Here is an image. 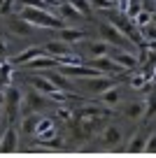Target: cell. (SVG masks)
Listing matches in <instances>:
<instances>
[{
  "mask_svg": "<svg viewBox=\"0 0 156 158\" xmlns=\"http://www.w3.org/2000/svg\"><path fill=\"white\" fill-rule=\"evenodd\" d=\"M19 14L26 21L35 26V28H47V30H58L63 28V19L56 16L51 10H40V7H21Z\"/></svg>",
  "mask_w": 156,
  "mask_h": 158,
  "instance_id": "cell-1",
  "label": "cell"
},
{
  "mask_svg": "<svg viewBox=\"0 0 156 158\" xmlns=\"http://www.w3.org/2000/svg\"><path fill=\"white\" fill-rule=\"evenodd\" d=\"M107 21L112 26H117L119 30H121L124 35H126L131 42H140L142 40V35H140V28H137V23L131 19V16L126 14V12H119V14H110L107 16Z\"/></svg>",
  "mask_w": 156,
  "mask_h": 158,
  "instance_id": "cell-2",
  "label": "cell"
},
{
  "mask_svg": "<svg viewBox=\"0 0 156 158\" xmlns=\"http://www.w3.org/2000/svg\"><path fill=\"white\" fill-rule=\"evenodd\" d=\"M100 33H102V37H105V42H107V44H112V47H124V49H131V44H133L131 40H128L126 35L117 28V26L110 23V21H102V23H100Z\"/></svg>",
  "mask_w": 156,
  "mask_h": 158,
  "instance_id": "cell-3",
  "label": "cell"
},
{
  "mask_svg": "<svg viewBox=\"0 0 156 158\" xmlns=\"http://www.w3.org/2000/svg\"><path fill=\"white\" fill-rule=\"evenodd\" d=\"M2 102L7 105V112H10V116L14 118L16 112H19V105L24 102V93H21L16 86L7 84V86H5V93H2Z\"/></svg>",
  "mask_w": 156,
  "mask_h": 158,
  "instance_id": "cell-4",
  "label": "cell"
},
{
  "mask_svg": "<svg viewBox=\"0 0 156 158\" xmlns=\"http://www.w3.org/2000/svg\"><path fill=\"white\" fill-rule=\"evenodd\" d=\"M82 86H86V91H91L93 95H100L102 91H107V89L114 86V79L105 77V74H96V77H86Z\"/></svg>",
  "mask_w": 156,
  "mask_h": 158,
  "instance_id": "cell-5",
  "label": "cell"
},
{
  "mask_svg": "<svg viewBox=\"0 0 156 158\" xmlns=\"http://www.w3.org/2000/svg\"><path fill=\"white\" fill-rule=\"evenodd\" d=\"M44 51H47L49 56H54V58H63V56H70L72 54V44L70 42H65V40H49V42H44Z\"/></svg>",
  "mask_w": 156,
  "mask_h": 158,
  "instance_id": "cell-6",
  "label": "cell"
},
{
  "mask_svg": "<svg viewBox=\"0 0 156 158\" xmlns=\"http://www.w3.org/2000/svg\"><path fill=\"white\" fill-rule=\"evenodd\" d=\"M42 54H47V51H44V47H42V44H35V47H28L26 51H19V54L12 58V63H14V65H26V63H30L33 58L42 56Z\"/></svg>",
  "mask_w": 156,
  "mask_h": 158,
  "instance_id": "cell-7",
  "label": "cell"
},
{
  "mask_svg": "<svg viewBox=\"0 0 156 158\" xmlns=\"http://www.w3.org/2000/svg\"><path fill=\"white\" fill-rule=\"evenodd\" d=\"M91 65L96 70H100L102 74L105 72H124L121 65L117 63V60L112 58V56H100V58H91Z\"/></svg>",
  "mask_w": 156,
  "mask_h": 158,
  "instance_id": "cell-8",
  "label": "cell"
},
{
  "mask_svg": "<svg viewBox=\"0 0 156 158\" xmlns=\"http://www.w3.org/2000/svg\"><path fill=\"white\" fill-rule=\"evenodd\" d=\"M112 58L121 65L124 72H126V70H135L137 68V56L133 54V49H121V51H117Z\"/></svg>",
  "mask_w": 156,
  "mask_h": 158,
  "instance_id": "cell-9",
  "label": "cell"
},
{
  "mask_svg": "<svg viewBox=\"0 0 156 158\" xmlns=\"http://www.w3.org/2000/svg\"><path fill=\"white\" fill-rule=\"evenodd\" d=\"M30 86H33L35 91H40V93H44V95H51V93L58 91L47 74H42V77H30Z\"/></svg>",
  "mask_w": 156,
  "mask_h": 158,
  "instance_id": "cell-10",
  "label": "cell"
},
{
  "mask_svg": "<svg viewBox=\"0 0 156 158\" xmlns=\"http://www.w3.org/2000/svg\"><path fill=\"white\" fill-rule=\"evenodd\" d=\"M10 28L14 30V35H19V37H28L30 33H33L35 26L30 23V21H26L24 16H14V19H10Z\"/></svg>",
  "mask_w": 156,
  "mask_h": 158,
  "instance_id": "cell-11",
  "label": "cell"
},
{
  "mask_svg": "<svg viewBox=\"0 0 156 158\" xmlns=\"http://www.w3.org/2000/svg\"><path fill=\"white\" fill-rule=\"evenodd\" d=\"M110 49L112 44H107L105 40H93V42H86V51L91 58H100V56H110Z\"/></svg>",
  "mask_w": 156,
  "mask_h": 158,
  "instance_id": "cell-12",
  "label": "cell"
},
{
  "mask_svg": "<svg viewBox=\"0 0 156 158\" xmlns=\"http://www.w3.org/2000/svg\"><path fill=\"white\" fill-rule=\"evenodd\" d=\"M26 102L30 105V109H33V112H37V109L49 107V105H51V100H49V95H44V93H40V91L33 89V93H28V98H26Z\"/></svg>",
  "mask_w": 156,
  "mask_h": 158,
  "instance_id": "cell-13",
  "label": "cell"
},
{
  "mask_svg": "<svg viewBox=\"0 0 156 158\" xmlns=\"http://www.w3.org/2000/svg\"><path fill=\"white\" fill-rule=\"evenodd\" d=\"M16 142H19V135H16L14 128H7L0 137V151H14L16 149Z\"/></svg>",
  "mask_w": 156,
  "mask_h": 158,
  "instance_id": "cell-14",
  "label": "cell"
},
{
  "mask_svg": "<svg viewBox=\"0 0 156 158\" xmlns=\"http://www.w3.org/2000/svg\"><path fill=\"white\" fill-rule=\"evenodd\" d=\"M47 77L54 81V86H56L58 91H68V93L72 91V81H70L68 74H63L61 70H58V72H54V70H51V72H47Z\"/></svg>",
  "mask_w": 156,
  "mask_h": 158,
  "instance_id": "cell-15",
  "label": "cell"
},
{
  "mask_svg": "<svg viewBox=\"0 0 156 158\" xmlns=\"http://www.w3.org/2000/svg\"><path fill=\"white\" fill-rule=\"evenodd\" d=\"M119 100H121V93H119L117 86H112V89L102 91L100 95H98V102H102L105 107H114V105H119Z\"/></svg>",
  "mask_w": 156,
  "mask_h": 158,
  "instance_id": "cell-16",
  "label": "cell"
},
{
  "mask_svg": "<svg viewBox=\"0 0 156 158\" xmlns=\"http://www.w3.org/2000/svg\"><path fill=\"white\" fill-rule=\"evenodd\" d=\"M58 37L70 42V44H75V42H82L86 37V33L84 30H75V28H58Z\"/></svg>",
  "mask_w": 156,
  "mask_h": 158,
  "instance_id": "cell-17",
  "label": "cell"
},
{
  "mask_svg": "<svg viewBox=\"0 0 156 158\" xmlns=\"http://www.w3.org/2000/svg\"><path fill=\"white\" fill-rule=\"evenodd\" d=\"M124 114H126L128 118H133V121L145 118V102H128L126 107H124Z\"/></svg>",
  "mask_w": 156,
  "mask_h": 158,
  "instance_id": "cell-18",
  "label": "cell"
},
{
  "mask_svg": "<svg viewBox=\"0 0 156 158\" xmlns=\"http://www.w3.org/2000/svg\"><path fill=\"white\" fill-rule=\"evenodd\" d=\"M121 130L117 128V126H107V128H105V133H102V142L105 144H119L121 142Z\"/></svg>",
  "mask_w": 156,
  "mask_h": 158,
  "instance_id": "cell-19",
  "label": "cell"
},
{
  "mask_svg": "<svg viewBox=\"0 0 156 158\" xmlns=\"http://www.w3.org/2000/svg\"><path fill=\"white\" fill-rule=\"evenodd\" d=\"M35 135H40V137L49 139L51 135H54V121H51V118H40V123H37V133H35Z\"/></svg>",
  "mask_w": 156,
  "mask_h": 158,
  "instance_id": "cell-20",
  "label": "cell"
},
{
  "mask_svg": "<svg viewBox=\"0 0 156 158\" xmlns=\"http://www.w3.org/2000/svg\"><path fill=\"white\" fill-rule=\"evenodd\" d=\"M145 144H147V137H145L142 133H137L135 137L131 139V144H128L126 149H128L131 153H142V151H145Z\"/></svg>",
  "mask_w": 156,
  "mask_h": 158,
  "instance_id": "cell-21",
  "label": "cell"
},
{
  "mask_svg": "<svg viewBox=\"0 0 156 158\" xmlns=\"http://www.w3.org/2000/svg\"><path fill=\"white\" fill-rule=\"evenodd\" d=\"M37 123H40V118L35 116V114H28V116L24 118L21 128H24V133H26V135H35V133H37Z\"/></svg>",
  "mask_w": 156,
  "mask_h": 158,
  "instance_id": "cell-22",
  "label": "cell"
},
{
  "mask_svg": "<svg viewBox=\"0 0 156 158\" xmlns=\"http://www.w3.org/2000/svg\"><path fill=\"white\" fill-rule=\"evenodd\" d=\"M140 35H142V40H147V42H151V44L156 47V23H154V21L147 23V26H142Z\"/></svg>",
  "mask_w": 156,
  "mask_h": 158,
  "instance_id": "cell-23",
  "label": "cell"
},
{
  "mask_svg": "<svg viewBox=\"0 0 156 158\" xmlns=\"http://www.w3.org/2000/svg\"><path fill=\"white\" fill-rule=\"evenodd\" d=\"M72 2V7L79 12L82 16H91V12H93V5L89 2V0H70Z\"/></svg>",
  "mask_w": 156,
  "mask_h": 158,
  "instance_id": "cell-24",
  "label": "cell"
},
{
  "mask_svg": "<svg viewBox=\"0 0 156 158\" xmlns=\"http://www.w3.org/2000/svg\"><path fill=\"white\" fill-rule=\"evenodd\" d=\"M12 70H14V63H0V86L5 89V84H10Z\"/></svg>",
  "mask_w": 156,
  "mask_h": 158,
  "instance_id": "cell-25",
  "label": "cell"
},
{
  "mask_svg": "<svg viewBox=\"0 0 156 158\" xmlns=\"http://www.w3.org/2000/svg\"><path fill=\"white\" fill-rule=\"evenodd\" d=\"M154 116H156V93H151L149 98H147V102H145V118L151 121Z\"/></svg>",
  "mask_w": 156,
  "mask_h": 158,
  "instance_id": "cell-26",
  "label": "cell"
},
{
  "mask_svg": "<svg viewBox=\"0 0 156 158\" xmlns=\"http://www.w3.org/2000/svg\"><path fill=\"white\" fill-rule=\"evenodd\" d=\"M93 5V10H100V12H107V10H114V0H89Z\"/></svg>",
  "mask_w": 156,
  "mask_h": 158,
  "instance_id": "cell-27",
  "label": "cell"
},
{
  "mask_svg": "<svg viewBox=\"0 0 156 158\" xmlns=\"http://www.w3.org/2000/svg\"><path fill=\"white\" fill-rule=\"evenodd\" d=\"M133 21L137 23V28H142V26L151 23V12H149V10H140V12H137V16H135Z\"/></svg>",
  "mask_w": 156,
  "mask_h": 158,
  "instance_id": "cell-28",
  "label": "cell"
},
{
  "mask_svg": "<svg viewBox=\"0 0 156 158\" xmlns=\"http://www.w3.org/2000/svg\"><path fill=\"white\" fill-rule=\"evenodd\" d=\"M145 151L147 153H156V133L147 137V144H145Z\"/></svg>",
  "mask_w": 156,
  "mask_h": 158,
  "instance_id": "cell-29",
  "label": "cell"
},
{
  "mask_svg": "<svg viewBox=\"0 0 156 158\" xmlns=\"http://www.w3.org/2000/svg\"><path fill=\"white\" fill-rule=\"evenodd\" d=\"M7 54H10V47H7L5 40L0 37V58H7Z\"/></svg>",
  "mask_w": 156,
  "mask_h": 158,
  "instance_id": "cell-30",
  "label": "cell"
},
{
  "mask_svg": "<svg viewBox=\"0 0 156 158\" xmlns=\"http://www.w3.org/2000/svg\"><path fill=\"white\" fill-rule=\"evenodd\" d=\"M151 21H154V23H156V12H151Z\"/></svg>",
  "mask_w": 156,
  "mask_h": 158,
  "instance_id": "cell-31",
  "label": "cell"
},
{
  "mask_svg": "<svg viewBox=\"0 0 156 158\" xmlns=\"http://www.w3.org/2000/svg\"><path fill=\"white\" fill-rule=\"evenodd\" d=\"M0 116H2V109H0Z\"/></svg>",
  "mask_w": 156,
  "mask_h": 158,
  "instance_id": "cell-32",
  "label": "cell"
},
{
  "mask_svg": "<svg viewBox=\"0 0 156 158\" xmlns=\"http://www.w3.org/2000/svg\"><path fill=\"white\" fill-rule=\"evenodd\" d=\"M0 63H2V58H0Z\"/></svg>",
  "mask_w": 156,
  "mask_h": 158,
  "instance_id": "cell-33",
  "label": "cell"
}]
</instances>
